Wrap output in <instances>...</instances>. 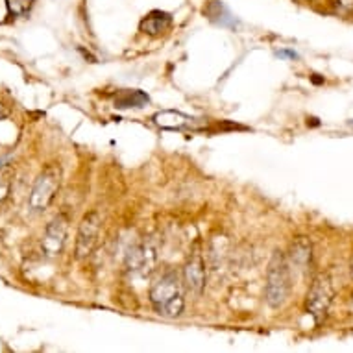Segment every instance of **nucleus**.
<instances>
[{"mask_svg": "<svg viewBox=\"0 0 353 353\" xmlns=\"http://www.w3.org/2000/svg\"><path fill=\"white\" fill-rule=\"evenodd\" d=\"M8 115H10V111H8L6 105H2V104H0V119H6Z\"/></svg>", "mask_w": 353, "mask_h": 353, "instance_id": "a211bd4d", "label": "nucleus"}, {"mask_svg": "<svg viewBox=\"0 0 353 353\" xmlns=\"http://www.w3.org/2000/svg\"><path fill=\"white\" fill-rule=\"evenodd\" d=\"M292 290V279H290L289 259L283 252H274L267 272V303L270 307H281L289 300Z\"/></svg>", "mask_w": 353, "mask_h": 353, "instance_id": "f03ea898", "label": "nucleus"}, {"mask_svg": "<svg viewBox=\"0 0 353 353\" xmlns=\"http://www.w3.org/2000/svg\"><path fill=\"white\" fill-rule=\"evenodd\" d=\"M148 104V94L143 91H124L119 94L115 100V105L119 110H128V108H143Z\"/></svg>", "mask_w": 353, "mask_h": 353, "instance_id": "ddd939ff", "label": "nucleus"}, {"mask_svg": "<svg viewBox=\"0 0 353 353\" xmlns=\"http://www.w3.org/2000/svg\"><path fill=\"white\" fill-rule=\"evenodd\" d=\"M34 2L35 0H6V8L10 17H24L34 8Z\"/></svg>", "mask_w": 353, "mask_h": 353, "instance_id": "2eb2a0df", "label": "nucleus"}, {"mask_svg": "<svg viewBox=\"0 0 353 353\" xmlns=\"http://www.w3.org/2000/svg\"><path fill=\"white\" fill-rule=\"evenodd\" d=\"M352 278H353V265H352Z\"/></svg>", "mask_w": 353, "mask_h": 353, "instance_id": "aec40b11", "label": "nucleus"}, {"mask_svg": "<svg viewBox=\"0 0 353 353\" xmlns=\"http://www.w3.org/2000/svg\"><path fill=\"white\" fill-rule=\"evenodd\" d=\"M203 13L208 15L213 23L220 24V26H235V17H233L230 10L224 6L222 0H211L208 8L203 10Z\"/></svg>", "mask_w": 353, "mask_h": 353, "instance_id": "f8f14e48", "label": "nucleus"}, {"mask_svg": "<svg viewBox=\"0 0 353 353\" xmlns=\"http://www.w3.org/2000/svg\"><path fill=\"white\" fill-rule=\"evenodd\" d=\"M183 283L191 294L200 296L205 289V263L200 252H192L183 267Z\"/></svg>", "mask_w": 353, "mask_h": 353, "instance_id": "6e6552de", "label": "nucleus"}, {"mask_svg": "<svg viewBox=\"0 0 353 353\" xmlns=\"http://www.w3.org/2000/svg\"><path fill=\"white\" fill-rule=\"evenodd\" d=\"M289 263L296 267L300 272H305L307 268L313 263V244L307 237L294 239V243L290 244Z\"/></svg>", "mask_w": 353, "mask_h": 353, "instance_id": "1a4fd4ad", "label": "nucleus"}, {"mask_svg": "<svg viewBox=\"0 0 353 353\" xmlns=\"http://www.w3.org/2000/svg\"><path fill=\"white\" fill-rule=\"evenodd\" d=\"M335 4L342 13L353 12V0H335Z\"/></svg>", "mask_w": 353, "mask_h": 353, "instance_id": "dca6fc26", "label": "nucleus"}, {"mask_svg": "<svg viewBox=\"0 0 353 353\" xmlns=\"http://www.w3.org/2000/svg\"><path fill=\"white\" fill-rule=\"evenodd\" d=\"M13 185V168L12 165H2L0 167V203L6 202Z\"/></svg>", "mask_w": 353, "mask_h": 353, "instance_id": "4468645a", "label": "nucleus"}, {"mask_svg": "<svg viewBox=\"0 0 353 353\" xmlns=\"http://www.w3.org/2000/svg\"><path fill=\"white\" fill-rule=\"evenodd\" d=\"M150 301L161 316H167V319L180 316L185 307L180 276L174 270H168L161 278L156 279L150 287Z\"/></svg>", "mask_w": 353, "mask_h": 353, "instance_id": "f257e3e1", "label": "nucleus"}, {"mask_svg": "<svg viewBox=\"0 0 353 353\" xmlns=\"http://www.w3.org/2000/svg\"><path fill=\"white\" fill-rule=\"evenodd\" d=\"M352 300H353V294H352Z\"/></svg>", "mask_w": 353, "mask_h": 353, "instance_id": "4be33fe9", "label": "nucleus"}, {"mask_svg": "<svg viewBox=\"0 0 353 353\" xmlns=\"http://www.w3.org/2000/svg\"><path fill=\"white\" fill-rule=\"evenodd\" d=\"M333 296H335V287H333V281L325 274L319 276L311 283V287H309L305 309L307 313L313 316L316 324L325 319V314L330 311L331 301H333Z\"/></svg>", "mask_w": 353, "mask_h": 353, "instance_id": "20e7f679", "label": "nucleus"}, {"mask_svg": "<svg viewBox=\"0 0 353 353\" xmlns=\"http://www.w3.org/2000/svg\"><path fill=\"white\" fill-rule=\"evenodd\" d=\"M154 122L163 130H185L194 128V119L180 111H159L154 115Z\"/></svg>", "mask_w": 353, "mask_h": 353, "instance_id": "9d476101", "label": "nucleus"}, {"mask_svg": "<svg viewBox=\"0 0 353 353\" xmlns=\"http://www.w3.org/2000/svg\"><path fill=\"white\" fill-rule=\"evenodd\" d=\"M279 58H289V59H298V54L294 50H279L278 52Z\"/></svg>", "mask_w": 353, "mask_h": 353, "instance_id": "f3484780", "label": "nucleus"}, {"mask_svg": "<svg viewBox=\"0 0 353 353\" xmlns=\"http://www.w3.org/2000/svg\"><path fill=\"white\" fill-rule=\"evenodd\" d=\"M350 124H352V126H353V121H352V122H350Z\"/></svg>", "mask_w": 353, "mask_h": 353, "instance_id": "412c9836", "label": "nucleus"}, {"mask_svg": "<svg viewBox=\"0 0 353 353\" xmlns=\"http://www.w3.org/2000/svg\"><path fill=\"white\" fill-rule=\"evenodd\" d=\"M67 232H69V216L59 213L47 226V232H45L43 243H41V248L47 257H56V255L61 254L65 241H67Z\"/></svg>", "mask_w": 353, "mask_h": 353, "instance_id": "0eeeda50", "label": "nucleus"}, {"mask_svg": "<svg viewBox=\"0 0 353 353\" xmlns=\"http://www.w3.org/2000/svg\"><path fill=\"white\" fill-rule=\"evenodd\" d=\"M100 226H102V219L97 211H91L81 219L78 235H76V257L78 259H85L93 254L97 243H99Z\"/></svg>", "mask_w": 353, "mask_h": 353, "instance_id": "423d86ee", "label": "nucleus"}, {"mask_svg": "<svg viewBox=\"0 0 353 353\" xmlns=\"http://www.w3.org/2000/svg\"><path fill=\"white\" fill-rule=\"evenodd\" d=\"M61 178H63L61 167L59 165H48L37 176V180H35L34 187H32L28 200L30 208L34 209V211H45V209H48V205L56 198V192L61 187Z\"/></svg>", "mask_w": 353, "mask_h": 353, "instance_id": "7ed1b4c3", "label": "nucleus"}, {"mask_svg": "<svg viewBox=\"0 0 353 353\" xmlns=\"http://www.w3.org/2000/svg\"><path fill=\"white\" fill-rule=\"evenodd\" d=\"M172 24V15L161 10H154L141 21V32H145L148 35H159L165 30L170 28Z\"/></svg>", "mask_w": 353, "mask_h": 353, "instance_id": "9b49d317", "label": "nucleus"}, {"mask_svg": "<svg viewBox=\"0 0 353 353\" xmlns=\"http://www.w3.org/2000/svg\"><path fill=\"white\" fill-rule=\"evenodd\" d=\"M2 165H4V159H0V167H2Z\"/></svg>", "mask_w": 353, "mask_h": 353, "instance_id": "6ab92c4d", "label": "nucleus"}, {"mask_svg": "<svg viewBox=\"0 0 353 353\" xmlns=\"http://www.w3.org/2000/svg\"><path fill=\"white\" fill-rule=\"evenodd\" d=\"M157 265V248L154 243L135 244L126 255V270L132 276L146 278Z\"/></svg>", "mask_w": 353, "mask_h": 353, "instance_id": "39448f33", "label": "nucleus"}]
</instances>
